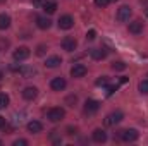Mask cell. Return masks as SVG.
Wrapping results in <instances>:
<instances>
[{
  "instance_id": "cell-1",
  "label": "cell",
  "mask_w": 148,
  "mask_h": 146,
  "mask_svg": "<svg viewBox=\"0 0 148 146\" xmlns=\"http://www.w3.org/2000/svg\"><path fill=\"white\" fill-rule=\"evenodd\" d=\"M64 115H66L64 108H59V107H53V108H50L47 112V119L50 122H60L64 119Z\"/></svg>"
},
{
  "instance_id": "cell-2",
  "label": "cell",
  "mask_w": 148,
  "mask_h": 146,
  "mask_svg": "<svg viewBox=\"0 0 148 146\" xmlns=\"http://www.w3.org/2000/svg\"><path fill=\"white\" fill-rule=\"evenodd\" d=\"M133 16V10H131V7L129 5H122V7H119V10H117V21L119 23H127L129 21V17Z\"/></svg>"
},
{
  "instance_id": "cell-3",
  "label": "cell",
  "mask_w": 148,
  "mask_h": 146,
  "mask_svg": "<svg viewBox=\"0 0 148 146\" xmlns=\"http://www.w3.org/2000/svg\"><path fill=\"white\" fill-rule=\"evenodd\" d=\"M119 138H121L124 143H133V141L138 139V131H136V129H124V131H121Z\"/></svg>"
},
{
  "instance_id": "cell-4",
  "label": "cell",
  "mask_w": 148,
  "mask_h": 146,
  "mask_svg": "<svg viewBox=\"0 0 148 146\" xmlns=\"http://www.w3.org/2000/svg\"><path fill=\"white\" fill-rule=\"evenodd\" d=\"M122 119H124L122 110H115V112H112V113H109V115L105 117V126H115V124H119Z\"/></svg>"
},
{
  "instance_id": "cell-5",
  "label": "cell",
  "mask_w": 148,
  "mask_h": 146,
  "mask_svg": "<svg viewBox=\"0 0 148 146\" xmlns=\"http://www.w3.org/2000/svg\"><path fill=\"white\" fill-rule=\"evenodd\" d=\"M98 108H100V102L98 100H86V103L83 107V112L86 115H93V113L98 112Z\"/></svg>"
},
{
  "instance_id": "cell-6",
  "label": "cell",
  "mask_w": 148,
  "mask_h": 146,
  "mask_svg": "<svg viewBox=\"0 0 148 146\" xmlns=\"http://www.w3.org/2000/svg\"><path fill=\"white\" fill-rule=\"evenodd\" d=\"M14 60H17V62H23V60H26L29 55H31V52H29V48H26V46H19L17 50H14Z\"/></svg>"
},
{
  "instance_id": "cell-7",
  "label": "cell",
  "mask_w": 148,
  "mask_h": 146,
  "mask_svg": "<svg viewBox=\"0 0 148 146\" xmlns=\"http://www.w3.org/2000/svg\"><path fill=\"white\" fill-rule=\"evenodd\" d=\"M59 28L60 29H71L74 26V17L73 16H69V14H66V16H60V19H59Z\"/></svg>"
},
{
  "instance_id": "cell-8",
  "label": "cell",
  "mask_w": 148,
  "mask_h": 146,
  "mask_svg": "<svg viewBox=\"0 0 148 146\" xmlns=\"http://www.w3.org/2000/svg\"><path fill=\"white\" fill-rule=\"evenodd\" d=\"M66 86H67V83H66V79L64 77H53L52 81H50V88L53 89V91H64L66 89Z\"/></svg>"
},
{
  "instance_id": "cell-9",
  "label": "cell",
  "mask_w": 148,
  "mask_h": 146,
  "mask_svg": "<svg viewBox=\"0 0 148 146\" xmlns=\"http://www.w3.org/2000/svg\"><path fill=\"white\" fill-rule=\"evenodd\" d=\"M36 96H38V88H35V86H28V88L23 89V98H24V100L31 102V100H35Z\"/></svg>"
},
{
  "instance_id": "cell-10",
  "label": "cell",
  "mask_w": 148,
  "mask_h": 146,
  "mask_svg": "<svg viewBox=\"0 0 148 146\" xmlns=\"http://www.w3.org/2000/svg\"><path fill=\"white\" fill-rule=\"evenodd\" d=\"M86 72H88V69L83 64H76V65H73V69H71V76L73 77H84Z\"/></svg>"
},
{
  "instance_id": "cell-11",
  "label": "cell",
  "mask_w": 148,
  "mask_h": 146,
  "mask_svg": "<svg viewBox=\"0 0 148 146\" xmlns=\"http://www.w3.org/2000/svg\"><path fill=\"white\" fill-rule=\"evenodd\" d=\"M91 138H93L95 143H105V141L109 139V136H107V132H105L103 129H95L93 134H91Z\"/></svg>"
},
{
  "instance_id": "cell-12",
  "label": "cell",
  "mask_w": 148,
  "mask_h": 146,
  "mask_svg": "<svg viewBox=\"0 0 148 146\" xmlns=\"http://www.w3.org/2000/svg\"><path fill=\"white\" fill-rule=\"evenodd\" d=\"M76 46H77V43H76V40L71 36H66L62 40V48L66 50V52H74L76 50Z\"/></svg>"
},
{
  "instance_id": "cell-13",
  "label": "cell",
  "mask_w": 148,
  "mask_h": 146,
  "mask_svg": "<svg viewBox=\"0 0 148 146\" xmlns=\"http://www.w3.org/2000/svg\"><path fill=\"white\" fill-rule=\"evenodd\" d=\"M127 29H129V33H133V35H141V33H143V23H141V21H133V23H129Z\"/></svg>"
},
{
  "instance_id": "cell-14",
  "label": "cell",
  "mask_w": 148,
  "mask_h": 146,
  "mask_svg": "<svg viewBox=\"0 0 148 146\" xmlns=\"http://www.w3.org/2000/svg\"><path fill=\"white\" fill-rule=\"evenodd\" d=\"M41 9L45 10V14H53L57 10V3L53 0H45V2H41Z\"/></svg>"
},
{
  "instance_id": "cell-15",
  "label": "cell",
  "mask_w": 148,
  "mask_h": 146,
  "mask_svg": "<svg viewBox=\"0 0 148 146\" xmlns=\"http://www.w3.org/2000/svg\"><path fill=\"white\" fill-rule=\"evenodd\" d=\"M90 57H91L93 60H103V59L107 57V52L102 50V48H91V50H90Z\"/></svg>"
},
{
  "instance_id": "cell-16",
  "label": "cell",
  "mask_w": 148,
  "mask_h": 146,
  "mask_svg": "<svg viewBox=\"0 0 148 146\" xmlns=\"http://www.w3.org/2000/svg\"><path fill=\"white\" fill-rule=\"evenodd\" d=\"M60 64H62V60H60L59 55H52V57H48L47 62H45V65H47L48 69H55V67H59Z\"/></svg>"
},
{
  "instance_id": "cell-17",
  "label": "cell",
  "mask_w": 148,
  "mask_h": 146,
  "mask_svg": "<svg viewBox=\"0 0 148 146\" xmlns=\"http://www.w3.org/2000/svg\"><path fill=\"white\" fill-rule=\"evenodd\" d=\"M41 129H43V126H41L40 120H29V122H28V131H29L31 134H38V132H41Z\"/></svg>"
},
{
  "instance_id": "cell-18",
  "label": "cell",
  "mask_w": 148,
  "mask_h": 146,
  "mask_svg": "<svg viewBox=\"0 0 148 146\" xmlns=\"http://www.w3.org/2000/svg\"><path fill=\"white\" fill-rule=\"evenodd\" d=\"M36 26L40 29H48V28L52 26V21H50L48 17H45V16H38L36 17Z\"/></svg>"
},
{
  "instance_id": "cell-19",
  "label": "cell",
  "mask_w": 148,
  "mask_h": 146,
  "mask_svg": "<svg viewBox=\"0 0 148 146\" xmlns=\"http://www.w3.org/2000/svg\"><path fill=\"white\" fill-rule=\"evenodd\" d=\"M10 26V16L9 14H0V29H7Z\"/></svg>"
},
{
  "instance_id": "cell-20",
  "label": "cell",
  "mask_w": 148,
  "mask_h": 146,
  "mask_svg": "<svg viewBox=\"0 0 148 146\" xmlns=\"http://www.w3.org/2000/svg\"><path fill=\"white\" fill-rule=\"evenodd\" d=\"M138 89H140V93L148 95V79H143V81L138 84Z\"/></svg>"
},
{
  "instance_id": "cell-21",
  "label": "cell",
  "mask_w": 148,
  "mask_h": 146,
  "mask_svg": "<svg viewBox=\"0 0 148 146\" xmlns=\"http://www.w3.org/2000/svg\"><path fill=\"white\" fill-rule=\"evenodd\" d=\"M127 65H126V62H122V60H117V62H114L112 64V69L114 71H124Z\"/></svg>"
},
{
  "instance_id": "cell-22",
  "label": "cell",
  "mask_w": 148,
  "mask_h": 146,
  "mask_svg": "<svg viewBox=\"0 0 148 146\" xmlns=\"http://www.w3.org/2000/svg\"><path fill=\"white\" fill-rule=\"evenodd\" d=\"M7 105H9V96L5 93H0V110L5 108Z\"/></svg>"
},
{
  "instance_id": "cell-23",
  "label": "cell",
  "mask_w": 148,
  "mask_h": 146,
  "mask_svg": "<svg viewBox=\"0 0 148 146\" xmlns=\"http://www.w3.org/2000/svg\"><path fill=\"white\" fill-rule=\"evenodd\" d=\"M50 139H52V143H53V145H60V143H62V138H60V136H57V131H52Z\"/></svg>"
},
{
  "instance_id": "cell-24",
  "label": "cell",
  "mask_w": 148,
  "mask_h": 146,
  "mask_svg": "<svg viewBox=\"0 0 148 146\" xmlns=\"http://www.w3.org/2000/svg\"><path fill=\"white\" fill-rule=\"evenodd\" d=\"M9 46H10V41L5 40V38H0V52H5Z\"/></svg>"
},
{
  "instance_id": "cell-25",
  "label": "cell",
  "mask_w": 148,
  "mask_h": 146,
  "mask_svg": "<svg viewBox=\"0 0 148 146\" xmlns=\"http://www.w3.org/2000/svg\"><path fill=\"white\" fill-rule=\"evenodd\" d=\"M35 72H36V71H35V69H31V67H29V69H24V67H21V74H23L24 77H31Z\"/></svg>"
},
{
  "instance_id": "cell-26",
  "label": "cell",
  "mask_w": 148,
  "mask_h": 146,
  "mask_svg": "<svg viewBox=\"0 0 148 146\" xmlns=\"http://www.w3.org/2000/svg\"><path fill=\"white\" fill-rule=\"evenodd\" d=\"M109 84V77L107 76H102L100 79H97V86H107Z\"/></svg>"
},
{
  "instance_id": "cell-27",
  "label": "cell",
  "mask_w": 148,
  "mask_h": 146,
  "mask_svg": "<svg viewBox=\"0 0 148 146\" xmlns=\"http://www.w3.org/2000/svg\"><path fill=\"white\" fill-rule=\"evenodd\" d=\"M110 3V0H95V5L98 7V9H103V7H107Z\"/></svg>"
},
{
  "instance_id": "cell-28",
  "label": "cell",
  "mask_w": 148,
  "mask_h": 146,
  "mask_svg": "<svg viewBox=\"0 0 148 146\" xmlns=\"http://www.w3.org/2000/svg\"><path fill=\"white\" fill-rule=\"evenodd\" d=\"M117 88H119V84H114V86H109L107 88V96H112L115 91H117Z\"/></svg>"
},
{
  "instance_id": "cell-29",
  "label": "cell",
  "mask_w": 148,
  "mask_h": 146,
  "mask_svg": "<svg viewBox=\"0 0 148 146\" xmlns=\"http://www.w3.org/2000/svg\"><path fill=\"white\" fill-rule=\"evenodd\" d=\"M45 52H47V46L45 45H38V48H36V55H45Z\"/></svg>"
},
{
  "instance_id": "cell-30",
  "label": "cell",
  "mask_w": 148,
  "mask_h": 146,
  "mask_svg": "<svg viewBox=\"0 0 148 146\" xmlns=\"http://www.w3.org/2000/svg\"><path fill=\"white\" fill-rule=\"evenodd\" d=\"M76 102H77V98H76V96H67V98H66V103H67L69 107H74V103H76Z\"/></svg>"
},
{
  "instance_id": "cell-31",
  "label": "cell",
  "mask_w": 148,
  "mask_h": 146,
  "mask_svg": "<svg viewBox=\"0 0 148 146\" xmlns=\"http://www.w3.org/2000/svg\"><path fill=\"white\" fill-rule=\"evenodd\" d=\"M95 36H97V31H95V29H90V31L86 33V40H90V41L95 40Z\"/></svg>"
},
{
  "instance_id": "cell-32",
  "label": "cell",
  "mask_w": 148,
  "mask_h": 146,
  "mask_svg": "<svg viewBox=\"0 0 148 146\" xmlns=\"http://www.w3.org/2000/svg\"><path fill=\"white\" fill-rule=\"evenodd\" d=\"M12 145H14V146H26V145H28V141H26V139H16Z\"/></svg>"
},
{
  "instance_id": "cell-33",
  "label": "cell",
  "mask_w": 148,
  "mask_h": 146,
  "mask_svg": "<svg viewBox=\"0 0 148 146\" xmlns=\"http://www.w3.org/2000/svg\"><path fill=\"white\" fill-rule=\"evenodd\" d=\"M67 134H69V136L76 134V127H67Z\"/></svg>"
},
{
  "instance_id": "cell-34",
  "label": "cell",
  "mask_w": 148,
  "mask_h": 146,
  "mask_svg": "<svg viewBox=\"0 0 148 146\" xmlns=\"http://www.w3.org/2000/svg\"><path fill=\"white\" fill-rule=\"evenodd\" d=\"M3 127H5V119L0 115V129H3Z\"/></svg>"
},
{
  "instance_id": "cell-35",
  "label": "cell",
  "mask_w": 148,
  "mask_h": 146,
  "mask_svg": "<svg viewBox=\"0 0 148 146\" xmlns=\"http://www.w3.org/2000/svg\"><path fill=\"white\" fill-rule=\"evenodd\" d=\"M126 81H127V77H121V79H119V84H124Z\"/></svg>"
},
{
  "instance_id": "cell-36",
  "label": "cell",
  "mask_w": 148,
  "mask_h": 146,
  "mask_svg": "<svg viewBox=\"0 0 148 146\" xmlns=\"http://www.w3.org/2000/svg\"><path fill=\"white\" fill-rule=\"evenodd\" d=\"M140 3L141 5H148V0H140Z\"/></svg>"
},
{
  "instance_id": "cell-37",
  "label": "cell",
  "mask_w": 148,
  "mask_h": 146,
  "mask_svg": "<svg viewBox=\"0 0 148 146\" xmlns=\"http://www.w3.org/2000/svg\"><path fill=\"white\" fill-rule=\"evenodd\" d=\"M31 2H33V3H40V2H41V0H31Z\"/></svg>"
},
{
  "instance_id": "cell-38",
  "label": "cell",
  "mask_w": 148,
  "mask_h": 146,
  "mask_svg": "<svg viewBox=\"0 0 148 146\" xmlns=\"http://www.w3.org/2000/svg\"><path fill=\"white\" fill-rule=\"evenodd\" d=\"M2 77H3V72H2V71H0V81H2Z\"/></svg>"
},
{
  "instance_id": "cell-39",
  "label": "cell",
  "mask_w": 148,
  "mask_h": 146,
  "mask_svg": "<svg viewBox=\"0 0 148 146\" xmlns=\"http://www.w3.org/2000/svg\"><path fill=\"white\" fill-rule=\"evenodd\" d=\"M3 2H5V0H0V3H3Z\"/></svg>"
},
{
  "instance_id": "cell-40",
  "label": "cell",
  "mask_w": 148,
  "mask_h": 146,
  "mask_svg": "<svg viewBox=\"0 0 148 146\" xmlns=\"http://www.w3.org/2000/svg\"><path fill=\"white\" fill-rule=\"evenodd\" d=\"M147 19H148V9H147Z\"/></svg>"
},
{
  "instance_id": "cell-41",
  "label": "cell",
  "mask_w": 148,
  "mask_h": 146,
  "mask_svg": "<svg viewBox=\"0 0 148 146\" xmlns=\"http://www.w3.org/2000/svg\"><path fill=\"white\" fill-rule=\"evenodd\" d=\"M110 2H117V0H110Z\"/></svg>"
},
{
  "instance_id": "cell-42",
  "label": "cell",
  "mask_w": 148,
  "mask_h": 146,
  "mask_svg": "<svg viewBox=\"0 0 148 146\" xmlns=\"http://www.w3.org/2000/svg\"><path fill=\"white\" fill-rule=\"evenodd\" d=\"M0 145H2V141H0Z\"/></svg>"
}]
</instances>
